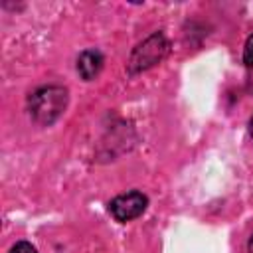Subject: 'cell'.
Segmentation results:
<instances>
[{
    "label": "cell",
    "instance_id": "cell-1",
    "mask_svg": "<svg viewBox=\"0 0 253 253\" xmlns=\"http://www.w3.org/2000/svg\"><path fill=\"white\" fill-rule=\"evenodd\" d=\"M30 115L32 119L42 125V126H49L51 123H55L61 113L65 111L67 105V91L59 85H47L42 87L38 91L32 93L30 101Z\"/></svg>",
    "mask_w": 253,
    "mask_h": 253
},
{
    "label": "cell",
    "instance_id": "cell-2",
    "mask_svg": "<svg viewBox=\"0 0 253 253\" xmlns=\"http://www.w3.org/2000/svg\"><path fill=\"white\" fill-rule=\"evenodd\" d=\"M166 51H168V42L160 32L148 36L144 42H140L132 49L130 59H128V71L138 73V71H144V69L156 65L166 55Z\"/></svg>",
    "mask_w": 253,
    "mask_h": 253
},
{
    "label": "cell",
    "instance_id": "cell-3",
    "mask_svg": "<svg viewBox=\"0 0 253 253\" xmlns=\"http://www.w3.org/2000/svg\"><path fill=\"white\" fill-rule=\"evenodd\" d=\"M146 206H148L146 196L142 192L132 190V192H126V194L117 196L111 202L109 210H111V213H113V217L117 221H130V219L138 217L146 210Z\"/></svg>",
    "mask_w": 253,
    "mask_h": 253
},
{
    "label": "cell",
    "instance_id": "cell-4",
    "mask_svg": "<svg viewBox=\"0 0 253 253\" xmlns=\"http://www.w3.org/2000/svg\"><path fill=\"white\" fill-rule=\"evenodd\" d=\"M103 69V55L97 49H85L77 57V71L85 81H91Z\"/></svg>",
    "mask_w": 253,
    "mask_h": 253
},
{
    "label": "cell",
    "instance_id": "cell-5",
    "mask_svg": "<svg viewBox=\"0 0 253 253\" xmlns=\"http://www.w3.org/2000/svg\"><path fill=\"white\" fill-rule=\"evenodd\" d=\"M243 61H245V65H253V36H249V38H247V42H245Z\"/></svg>",
    "mask_w": 253,
    "mask_h": 253
},
{
    "label": "cell",
    "instance_id": "cell-6",
    "mask_svg": "<svg viewBox=\"0 0 253 253\" xmlns=\"http://www.w3.org/2000/svg\"><path fill=\"white\" fill-rule=\"evenodd\" d=\"M10 253H38L30 243H26V241H20V243H16L12 249H10Z\"/></svg>",
    "mask_w": 253,
    "mask_h": 253
},
{
    "label": "cell",
    "instance_id": "cell-7",
    "mask_svg": "<svg viewBox=\"0 0 253 253\" xmlns=\"http://www.w3.org/2000/svg\"><path fill=\"white\" fill-rule=\"evenodd\" d=\"M249 134H251V138H253V117H251V121H249Z\"/></svg>",
    "mask_w": 253,
    "mask_h": 253
},
{
    "label": "cell",
    "instance_id": "cell-8",
    "mask_svg": "<svg viewBox=\"0 0 253 253\" xmlns=\"http://www.w3.org/2000/svg\"><path fill=\"white\" fill-rule=\"evenodd\" d=\"M249 253H253V235H251V239H249Z\"/></svg>",
    "mask_w": 253,
    "mask_h": 253
}]
</instances>
